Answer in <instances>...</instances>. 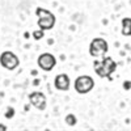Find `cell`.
I'll return each mask as SVG.
<instances>
[{
	"label": "cell",
	"mask_w": 131,
	"mask_h": 131,
	"mask_svg": "<svg viewBox=\"0 0 131 131\" xmlns=\"http://www.w3.org/2000/svg\"><path fill=\"white\" fill-rule=\"evenodd\" d=\"M70 85H71V80H70V76L67 73H59L54 79V86L58 91H63V92L68 91Z\"/></svg>",
	"instance_id": "8"
},
{
	"label": "cell",
	"mask_w": 131,
	"mask_h": 131,
	"mask_svg": "<svg viewBox=\"0 0 131 131\" xmlns=\"http://www.w3.org/2000/svg\"><path fill=\"white\" fill-rule=\"evenodd\" d=\"M29 102L34 106L37 110H45L46 109V105H47V101H46V96L43 94L42 92H31L29 94Z\"/></svg>",
	"instance_id": "7"
},
{
	"label": "cell",
	"mask_w": 131,
	"mask_h": 131,
	"mask_svg": "<svg viewBox=\"0 0 131 131\" xmlns=\"http://www.w3.org/2000/svg\"><path fill=\"white\" fill-rule=\"evenodd\" d=\"M0 66L8 71H13L20 66V59L13 51H4L0 54Z\"/></svg>",
	"instance_id": "5"
},
{
	"label": "cell",
	"mask_w": 131,
	"mask_h": 131,
	"mask_svg": "<svg viewBox=\"0 0 131 131\" xmlns=\"http://www.w3.org/2000/svg\"><path fill=\"white\" fill-rule=\"evenodd\" d=\"M37 64H38V67L42 70V71H52L54 67L57 66V58L52 55V54L50 52H43L41 54V55L38 57L37 59Z\"/></svg>",
	"instance_id": "6"
},
{
	"label": "cell",
	"mask_w": 131,
	"mask_h": 131,
	"mask_svg": "<svg viewBox=\"0 0 131 131\" xmlns=\"http://www.w3.org/2000/svg\"><path fill=\"white\" fill-rule=\"evenodd\" d=\"M4 117L8 118V119L13 118V117H15V109H13V107H8V109H7V112L4 113Z\"/></svg>",
	"instance_id": "12"
},
{
	"label": "cell",
	"mask_w": 131,
	"mask_h": 131,
	"mask_svg": "<svg viewBox=\"0 0 131 131\" xmlns=\"http://www.w3.org/2000/svg\"><path fill=\"white\" fill-rule=\"evenodd\" d=\"M93 70H94L97 76H100L102 79L112 80L110 78L117 70V63L113 58L105 55L101 59H96L93 62Z\"/></svg>",
	"instance_id": "1"
},
{
	"label": "cell",
	"mask_w": 131,
	"mask_h": 131,
	"mask_svg": "<svg viewBox=\"0 0 131 131\" xmlns=\"http://www.w3.org/2000/svg\"><path fill=\"white\" fill-rule=\"evenodd\" d=\"M107 51H109V45L106 39L101 37L93 38L92 42L89 43V54L92 58H102L106 55Z\"/></svg>",
	"instance_id": "3"
},
{
	"label": "cell",
	"mask_w": 131,
	"mask_h": 131,
	"mask_svg": "<svg viewBox=\"0 0 131 131\" xmlns=\"http://www.w3.org/2000/svg\"><path fill=\"white\" fill-rule=\"evenodd\" d=\"M123 88H125L126 91L131 89V81H125V83H123Z\"/></svg>",
	"instance_id": "13"
},
{
	"label": "cell",
	"mask_w": 131,
	"mask_h": 131,
	"mask_svg": "<svg viewBox=\"0 0 131 131\" xmlns=\"http://www.w3.org/2000/svg\"><path fill=\"white\" fill-rule=\"evenodd\" d=\"M94 88V80L89 75H81L75 79L73 83V89L79 94H86Z\"/></svg>",
	"instance_id": "4"
},
{
	"label": "cell",
	"mask_w": 131,
	"mask_h": 131,
	"mask_svg": "<svg viewBox=\"0 0 131 131\" xmlns=\"http://www.w3.org/2000/svg\"><path fill=\"white\" fill-rule=\"evenodd\" d=\"M64 121H66V123H67L68 126H75L76 123H78V118H76L75 114H67Z\"/></svg>",
	"instance_id": "10"
},
{
	"label": "cell",
	"mask_w": 131,
	"mask_h": 131,
	"mask_svg": "<svg viewBox=\"0 0 131 131\" xmlns=\"http://www.w3.org/2000/svg\"><path fill=\"white\" fill-rule=\"evenodd\" d=\"M43 37H45V30L39 29V30H34V31H33V38H34L36 41H39Z\"/></svg>",
	"instance_id": "11"
},
{
	"label": "cell",
	"mask_w": 131,
	"mask_h": 131,
	"mask_svg": "<svg viewBox=\"0 0 131 131\" xmlns=\"http://www.w3.org/2000/svg\"><path fill=\"white\" fill-rule=\"evenodd\" d=\"M0 130H2V131H5V130H7V126H5V125H0Z\"/></svg>",
	"instance_id": "14"
},
{
	"label": "cell",
	"mask_w": 131,
	"mask_h": 131,
	"mask_svg": "<svg viewBox=\"0 0 131 131\" xmlns=\"http://www.w3.org/2000/svg\"><path fill=\"white\" fill-rule=\"evenodd\" d=\"M36 15L38 17L37 20V25L39 26V29L42 30H51L54 26H55L57 18L54 16L52 12L45 9V8H37L36 9Z\"/></svg>",
	"instance_id": "2"
},
{
	"label": "cell",
	"mask_w": 131,
	"mask_h": 131,
	"mask_svg": "<svg viewBox=\"0 0 131 131\" xmlns=\"http://www.w3.org/2000/svg\"><path fill=\"white\" fill-rule=\"evenodd\" d=\"M122 36L125 37H130L131 36V18L130 17H125L122 18Z\"/></svg>",
	"instance_id": "9"
}]
</instances>
